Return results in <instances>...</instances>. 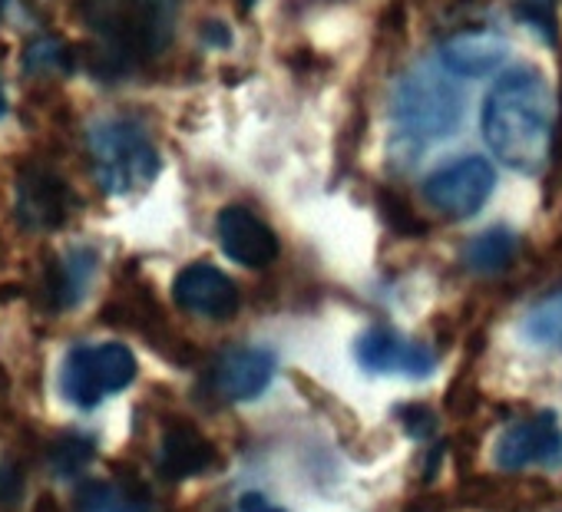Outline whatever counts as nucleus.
<instances>
[{
  "label": "nucleus",
  "instance_id": "17",
  "mask_svg": "<svg viewBox=\"0 0 562 512\" xmlns=\"http://www.w3.org/2000/svg\"><path fill=\"white\" fill-rule=\"evenodd\" d=\"M80 512H153L146 492L120 482H90L80 492Z\"/></svg>",
  "mask_w": 562,
  "mask_h": 512
},
{
  "label": "nucleus",
  "instance_id": "10",
  "mask_svg": "<svg viewBox=\"0 0 562 512\" xmlns=\"http://www.w3.org/2000/svg\"><path fill=\"white\" fill-rule=\"evenodd\" d=\"M271 377H274V354L265 348H232L215 361L209 374L212 390L228 403L261 397Z\"/></svg>",
  "mask_w": 562,
  "mask_h": 512
},
{
  "label": "nucleus",
  "instance_id": "21",
  "mask_svg": "<svg viewBox=\"0 0 562 512\" xmlns=\"http://www.w3.org/2000/svg\"><path fill=\"white\" fill-rule=\"evenodd\" d=\"M401 417H404V426H407L411 436H427V433H434V413H430L427 407H404Z\"/></svg>",
  "mask_w": 562,
  "mask_h": 512
},
{
  "label": "nucleus",
  "instance_id": "5",
  "mask_svg": "<svg viewBox=\"0 0 562 512\" xmlns=\"http://www.w3.org/2000/svg\"><path fill=\"white\" fill-rule=\"evenodd\" d=\"M394 123L401 126V133L430 143L440 139L447 133L457 129L460 123V96L437 77L430 73H411L391 103Z\"/></svg>",
  "mask_w": 562,
  "mask_h": 512
},
{
  "label": "nucleus",
  "instance_id": "4",
  "mask_svg": "<svg viewBox=\"0 0 562 512\" xmlns=\"http://www.w3.org/2000/svg\"><path fill=\"white\" fill-rule=\"evenodd\" d=\"M136 354L120 344H80L67 354L64 374H60V390L70 403L80 410L100 407L110 394L126 390L136 380Z\"/></svg>",
  "mask_w": 562,
  "mask_h": 512
},
{
  "label": "nucleus",
  "instance_id": "3",
  "mask_svg": "<svg viewBox=\"0 0 562 512\" xmlns=\"http://www.w3.org/2000/svg\"><path fill=\"white\" fill-rule=\"evenodd\" d=\"M87 149L93 175L110 195L143 192L159 175V152L136 120L110 116L90 126Z\"/></svg>",
  "mask_w": 562,
  "mask_h": 512
},
{
  "label": "nucleus",
  "instance_id": "25",
  "mask_svg": "<svg viewBox=\"0 0 562 512\" xmlns=\"http://www.w3.org/2000/svg\"><path fill=\"white\" fill-rule=\"evenodd\" d=\"M238 4H241V8L248 11V8H255V0H238Z\"/></svg>",
  "mask_w": 562,
  "mask_h": 512
},
{
  "label": "nucleus",
  "instance_id": "18",
  "mask_svg": "<svg viewBox=\"0 0 562 512\" xmlns=\"http://www.w3.org/2000/svg\"><path fill=\"white\" fill-rule=\"evenodd\" d=\"M522 334L536 348L562 351V295H552V298L532 305L522 321Z\"/></svg>",
  "mask_w": 562,
  "mask_h": 512
},
{
  "label": "nucleus",
  "instance_id": "15",
  "mask_svg": "<svg viewBox=\"0 0 562 512\" xmlns=\"http://www.w3.org/2000/svg\"><path fill=\"white\" fill-rule=\"evenodd\" d=\"M516 235L506 225H493L480 235H473L463 248V265L476 275H496L513 265L516 259Z\"/></svg>",
  "mask_w": 562,
  "mask_h": 512
},
{
  "label": "nucleus",
  "instance_id": "14",
  "mask_svg": "<svg viewBox=\"0 0 562 512\" xmlns=\"http://www.w3.org/2000/svg\"><path fill=\"white\" fill-rule=\"evenodd\" d=\"M215 463V446L192 430L189 423H176L166 430L159 446V473L166 479H192Z\"/></svg>",
  "mask_w": 562,
  "mask_h": 512
},
{
  "label": "nucleus",
  "instance_id": "7",
  "mask_svg": "<svg viewBox=\"0 0 562 512\" xmlns=\"http://www.w3.org/2000/svg\"><path fill=\"white\" fill-rule=\"evenodd\" d=\"M218 244L228 259L241 269H265L278 259V235L265 218H258L245 205H228L215 221Z\"/></svg>",
  "mask_w": 562,
  "mask_h": 512
},
{
  "label": "nucleus",
  "instance_id": "23",
  "mask_svg": "<svg viewBox=\"0 0 562 512\" xmlns=\"http://www.w3.org/2000/svg\"><path fill=\"white\" fill-rule=\"evenodd\" d=\"M238 512H285V509L274 505V502H268L261 492H245V496L238 499Z\"/></svg>",
  "mask_w": 562,
  "mask_h": 512
},
{
  "label": "nucleus",
  "instance_id": "6",
  "mask_svg": "<svg viewBox=\"0 0 562 512\" xmlns=\"http://www.w3.org/2000/svg\"><path fill=\"white\" fill-rule=\"evenodd\" d=\"M496 189V172L480 156H463L450 166H440L424 182V198L447 218L476 215Z\"/></svg>",
  "mask_w": 562,
  "mask_h": 512
},
{
  "label": "nucleus",
  "instance_id": "24",
  "mask_svg": "<svg viewBox=\"0 0 562 512\" xmlns=\"http://www.w3.org/2000/svg\"><path fill=\"white\" fill-rule=\"evenodd\" d=\"M4 110H8V96H4V87H0V116H4Z\"/></svg>",
  "mask_w": 562,
  "mask_h": 512
},
{
  "label": "nucleus",
  "instance_id": "12",
  "mask_svg": "<svg viewBox=\"0 0 562 512\" xmlns=\"http://www.w3.org/2000/svg\"><path fill=\"white\" fill-rule=\"evenodd\" d=\"M506 54H509V44L493 27L457 31L440 47L443 67L457 77H486L506 60Z\"/></svg>",
  "mask_w": 562,
  "mask_h": 512
},
{
  "label": "nucleus",
  "instance_id": "8",
  "mask_svg": "<svg viewBox=\"0 0 562 512\" xmlns=\"http://www.w3.org/2000/svg\"><path fill=\"white\" fill-rule=\"evenodd\" d=\"M172 298H176V305L182 311L209 318V321H228L241 305L235 282L225 272H218L215 265H205V262L186 265L176 275Z\"/></svg>",
  "mask_w": 562,
  "mask_h": 512
},
{
  "label": "nucleus",
  "instance_id": "19",
  "mask_svg": "<svg viewBox=\"0 0 562 512\" xmlns=\"http://www.w3.org/2000/svg\"><path fill=\"white\" fill-rule=\"evenodd\" d=\"M97 456V443L83 433H67L50 446V469L57 476H77L83 473Z\"/></svg>",
  "mask_w": 562,
  "mask_h": 512
},
{
  "label": "nucleus",
  "instance_id": "22",
  "mask_svg": "<svg viewBox=\"0 0 562 512\" xmlns=\"http://www.w3.org/2000/svg\"><path fill=\"white\" fill-rule=\"evenodd\" d=\"M21 496V473L0 466V502H14Z\"/></svg>",
  "mask_w": 562,
  "mask_h": 512
},
{
  "label": "nucleus",
  "instance_id": "16",
  "mask_svg": "<svg viewBox=\"0 0 562 512\" xmlns=\"http://www.w3.org/2000/svg\"><path fill=\"white\" fill-rule=\"evenodd\" d=\"M97 275V254L90 248H74L54 272V305L60 311L77 308L87 298V288Z\"/></svg>",
  "mask_w": 562,
  "mask_h": 512
},
{
  "label": "nucleus",
  "instance_id": "2",
  "mask_svg": "<svg viewBox=\"0 0 562 512\" xmlns=\"http://www.w3.org/2000/svg\"><path fill=\"white\" fill-rule=\"evenodd\" d=\"M83 18L103 44V54L116 67H126L166 50L176 0H83Z\"/></svg>",
  "mask_w": 562,
  "mask_h": 512
},
{
  "label": "nucleus",
  "instance_id": "11",
  "mask_svg": "<svg viewBox=\"0 0 562 512\" xmlns=\"http://www.w3.org/2000/svg\"><path fill=\"white\" fill-rule=\"evenodd\" d=\"M555 459H562V430L549 413L513 423L496 443V466L499 469L546 466Z\"/></svg>",
  "mask_w": 562,
  "mask_h": 512
},
{
  "label": "nucleus",
  "instance_id": "20",
  "mask_svg": "<svg viewBox=\"0 0 562 512\" xmlns=\"http://www.w3.org/2000/svg\"><path fill=\"white\" fill-rule=\"evenodd\" d=\"M552 8H555V0H519L516 14H519L522 24H529L532 31H539L552 44V37H555V14H552Z\"/></svg>",
  "mask_w": 562,
  "mask_h": 512
},
{
  "label": "nucleus",
  "instance_id": "26",
  "mask_svg": "<svg viewBox=\"0 0 562 512\" xmlns=\"http://www.w3.org/2000/svg\"><path fill=\"white\" fill-rule=\"evenodd\" d=\"M0 8H4V0H0Z\"/></svg>",
  "mask_w": 562,
  "mask_h": 512
},
{
  "label": "nucleus",
  "instance_id": "9",
  "mask_svg": "<svg viewBox=\"0 0 562 512\" xmlns=\"http://www.w3.org/2000/svg\"><path fill=\"white\" fill-rule=\"evenodd\" d=\"M355 357L371 374H407L427 377L437 367V357L427 344H417L391 328H371L358 338Z\"/></svg>",
  "mask_w": 562,
  "mask_h": 512
},
{
  "label": "nucleus",
  "instance_id": "13",
  "mask_svg": "<svg viewBox=\"0 0 562 512\" xmlns=\"http://www.w3.org/2000/svg\"><path fill=\"white\" fill-rule=\"evenodd\" d=\"M67 212H70V192L54 172L31 169L21 175L18 215L27 228H60L67 221Z\"/></svg>",
  "mask_w": 562,
  "mask_h": 512
},
{
  "label": "nucleus",
  "instance_id": "1",
  "mask_svg": "<svg viewBox=\"0 0 562 512\" xmlns=\"http://www.w3.org/2000/svg\"><path fill=\"white\" fill-rule=\"evenodd\" d=\"M555 100L532 67L506 70L483 103V136L493 156L516 172H542L552 152Z\"/></svg>",
  "mask_w": 562,
  "mask_h": 512
}]
</instances>
